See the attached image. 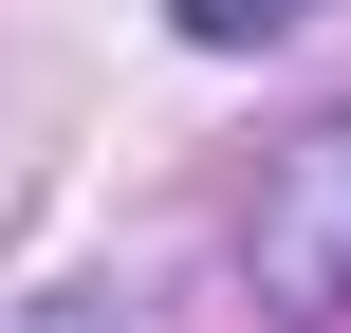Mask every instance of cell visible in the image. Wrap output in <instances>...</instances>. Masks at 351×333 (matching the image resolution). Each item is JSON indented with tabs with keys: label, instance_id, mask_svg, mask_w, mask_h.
Masks as SVG:
<instances>
[{
	"label": "cell",
	"instance_id": "6da1fadb",
	"mask_svg": "<svg viewBox=\"0 0 351 333\" xmlns=\"http://www.w3.org/2000/svg\"><path fill=\"white\" fill-rule=\"evenodd\" d=\"M241 297L259 315H351V111L259 148V185H241Z\"/></svg>",
	"mask_w": 351,
	"mask_h": 333
},
{
	"label": "cell",
	"instance_id": "7a4b0ae2",
	"mask_svg": "<svg viewBox=\"0 0 351 333\" xmlns=\"http://www.w3.org/2000/svg\"><path fill=\"white\" fill-rule=\"evenodd\" d=\"M0 333H130L111 278H37V297H0Z\"/></svg>",
	"mask_w": 351,
	"mask_h": 333
},
{
	"label": "cell",
	"instance_id": "3957f363",
	"mask_svg": "<svg viewBox=\"0 0 351 333\" xmlns=\"http://www.w3.org/2000/svg\"><path fill=\"white\" fill-rule=\"evenodd\" d=\"M167 19H185V37H204V56H259V37H296V19H315V0H167Z\"/></svg>",
	"mask_w": 351,
	"mask_h": 333
}]
</instances>
